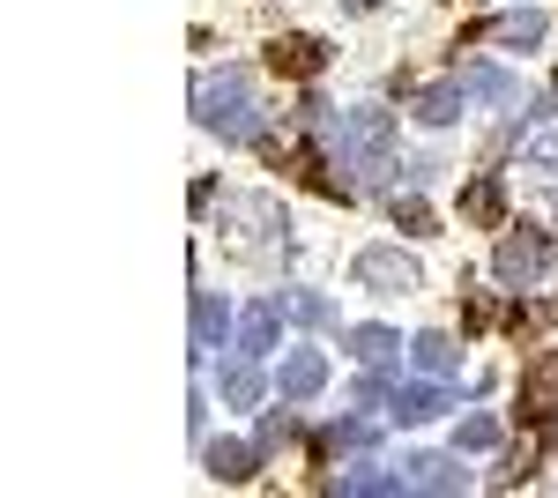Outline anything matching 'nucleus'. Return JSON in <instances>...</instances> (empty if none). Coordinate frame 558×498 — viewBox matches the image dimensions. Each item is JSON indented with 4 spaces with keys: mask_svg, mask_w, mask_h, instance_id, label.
Segmentation results:
<instances>
[{
    "mask_svg": "<svg viewBox=\"0 0 558 498\" xmlns=\"http://www.w3.org/2000/svg\"><path fill=\"white\" fill-rule=\"evenodd\" d=\"M194 120L223 134V142H260V83L254 68H239V60H223V68H202V83H194Z\"/></svg>",
    "mask_w": 558,
    "mask_h": 498,
    "instance_id": "obj_1",
    "label": "nucleus"
},
{
    "mask_svg": "<svg viewBox=\"0 0 558 498\" xmlns=\"http://www.w3.org/2000/svg\"><path fill=\"white\" fill-rule=\"evenodd\" d=\"M328 165L350 171V179H380L395 165V112L380 105H350L343 120L328 126Z\"/></svg>",
    "mask_w": 558,
    "mask_h": 498,
    "instance_id": "obj_2",
    "label": "nucleus"
},
{
    "mask_svg": "<svg viewBox=\"0 0 558 498\" xmlns=\"http://www.w3.org/2000/svg\"><path fill=\"white\" fill-rule=\"evenodd\" d=\"M350 283L373 291V297H410L417 283H425V268H417L402 246H357L350 253Z\"/></svg>",
    "mask_w": 558,
    "mask_h": 498,
    "instance_id": "obj_3",
    "label": "nucleus"
},
{
    "mask_svg": "<svg viewBox=\"0 0 558 498\" xmlns=\"http://www.w3.org/2000/svg\"><path fill=\"white\" fill-rule=\"evenodd\" d=\"M558 260V239L551 231H507L499 253H492V276L507 283V291H529V283H544Z\"/></svg>",
    "mask_w": 558,
    "mask_h": 498,
    "instance_id": "obj_4",
    "label": "nucleus"
},
{
    "mask_svg": "<svg viewBox=\"0 0 558 498\" xmlns=\"http://www.w3.org/2000/svg\"><path fill=\"white\" fill-rule=\"evenodd\" d=\"M402 484H410V491H470L462 447H454V454H402Z\"/></svg>",
    "mask_w": 558,
    "mask_h": 498,
    "instance_id": "obj_5",
    "label": "nucleus"
},
{
    "mask_svg": "<svg viewBox=\"0 0 558 498\" xmlns=\"http://www.w3.org/2000/svg\"><path fill=\"white\" fill-rule=\"evenodd\" d=\"M484 38L507 45V52H536V45L551 38V15H544V8H507V15L484 23Z\"/></svg>",
    "mask_w": 558,
    "mask_h": 498,
    "instance_id": "obj_6",
    "label": "nucleus"
},
{
    "mask_svg": "<svg viewBox=\"0 0 558 498\" xmlns=\"http://www.w3.org/2000/svg\"><path fill=\"white\" fill-rule=\"evenodd\" d=\"M328 387V357L320 350H283V365H276V394L283 402H313Z\"/></svg>",
    "mask_w": 558,
    "mask_h": 498,
    "instance_id": "obj_7",
    "label": "nucleus"
},
{
    "mask_svg": "<svg viewBox=\"0 0 558 498\" xmlns=\"http://www.w3.org/2000/svg\"><path fill=\"white\" fill-rule=\"evenodd\" d=\"M454 83H462V97H470V105H514V97H521V75H514V68H492V60L462 68Z\"/></svg>",
    "mask_w": 558,
    "mask_h": 498,
    "instance_id": "obj_8",
    "label": "nucleus"
},
{
    "mask_svg": "<svg viewBox=\"0 0 558 498\" xmlns=\"http://www.w3.org/2000/svg\"><path fill=\"white\" fill-rule=\"evenodd\" d=\"M223 335H231V305L216 291H194V365H209L223 350Z\"/></svg>",
    "mask_w": 558,
    "mask_h": 498,
    "instance_id": "obj_9",
    "label": "nucleus"
},
{
    "mask_svg": "<svg viewBox=\"0 0 558 498\" xmlns=\"http://www.w3.org/2000/svg\"><path fill=\"white\" fill-rule=\"evenodd\" d=\"M216 394H223L231 410H254L260 394H268V379H260V357H246V350H239L231 365H216Z\"/></svg>",
    "mask_w": 558,
    "mask_h": 498,
    "instance_id": "obj_10",
    "label": "nucleus"
},
{
    "mask_svg": "<svg viewBox=\"0 0 558 498\" xmlns=\"http://www.w3.org/2000/svg\"><path fill=\"white\" fill-rule=\"evenodd\" d=\"M276 335H283V297H260V305L239 313V350H246V357H268Z\"/></svg>",
    "mask_w": 558,
    "mask_h": 498,
    "instance_id": "obj_11",
    "label": "nucleus"
},
{
    "mask_svg": "<svg viewBox=\"0 0 558 498\" xmlns=\"http://www.w3.org/2000/svg\"><path fill=\"white\" fill-rule=\"evenodd\" d=\"M447 379H425V387H395V402H387V416L395 424H432V416H447Z\"/></svg>",
    "mask_w": 558,
    "mask_h": 498,
    "instance_id": "obj_12",
    "label": "nucleus"
},
{
    "mask_svg": "<svg viewBox=\"0 0 558 498\" xmlns=\"http://www.w3.org/2000/svg\"><path fill=\"white\" fill-rule=\"evenodd\" d=\"M254 461H260V447H246V439H202V469L216 484H246Z\"/></svg>",
    "mask_w": 558,
    "mask_h": 498,
    "instance_id": "obj_13",
    "label": "nucleus"
},
{
    "mask_svg": "<svg viewBox=\"0 0 558 498\" xmlns=\"http://www.w3.org/2000/svg\"><path fill=\"white\" fill-rule=\"evenodd\" d=\"M462 216H470V223H499V216H507V179H499V171H476L470 186H462Z\"/></svg>",
    "mask_w": 558,
    "mask_h": 498,
    "instance_id": "obj_14",
    "label": "nucleus"
},
{
    "mask_svg": "<svg viewBox=\"0 0 558 498\" xmlns=\"http://www.w3.org/2000/svg\"><path fill=\"white\" fill-rule=\"evenodd\" d=\"M410 112H417L425 126H454L462 112H470V97H462V83H432V89L410 97Z\"/></svg>",
    "mask_w": 558,
    "mask_h": 498,
    "instance_id": "obj_15",
    "label": "nucleus"
},
{
    "mask_svg": "<svg viewBox=\"0 0 558 498\" xmlns=\"http://www.w3.org/2000/svg\"><path fill=\"white\" fill-rule=\"evenodd\" d=\"M410 357H417V373L425 379H454L462 373V350H454V335H417V342H410Z\"/></svg>",
    "mask_w": 558,
    "mask_h": 498,
    "instance_id": "obj_16",
    "label": "nucleus"
},
{
    "mask_svg": "<svg viewBox=\"0 0 558 498\" xmlns=\"http://www.w3.org/2000/svg\"><path fill=\"white\" fill-rule=\"evenodd\" d=\"M336 491L343 498H395V491H410V484H402V469H343Z\"/></svg>",
    "mask_w": 558,
    "mask_h": 498,
    "instance_id": "obj_17",
    "label": "nucleus"
},
{
    "mask_svg": "<svg viewBox=\"0 0 558 498\" xmlns=\"http://www.w3.org/2000/svg\"><path fill=\"white\" fill-rule=\"evenodd\" d=\"M343 350L357 357V365H387V357L402 350V335L395 328H343Z\"/></svg>",
    "mask_w": 558,
    "mask_h": 498,
    "instance_id": "obj_18",
    "label": "nucleus"
},
{
    "mask_svg": "<svg viewBox=\"0 0 558 498\" xmlns=\"http://www.w3.org/2000/svg\"><path fill=\"white\" fill-rule=\"evenodd\" d=\"M276 68H283V75H320V68H328V45L320 38H283L276 45Z\"/></svg>",
    "mask_w": 558,
    "mask_h": 498,
    "instance_id": "obj_19",
    "label": "nucleus"
},
{
    "mask_svg": "<svg viewBox=\"0 0 558 498\" xmlns=\"http://www.w3.org/2000/svg\"><path fill=\"white\" fill-rule=\"evenodd\" d=\"M454 447H462V454H492V447H499V416L492 410L462 416V424H454Z\"/></svg>",
    "mask_w": 558,
    "mask_h": 498,
    "instance_id": "obj_20",
    "label": "nucleus"
},
{
    "mask_svg": "<svg viewBox=\"0 0 558 498\" xmlns=\"http://www.w3.org/2000/svg\"><path fill=\"white\" fill-rule=\"evenodd\" d=\"M283 313H291L299 328H336V305L320 291H283Z\"/></svg>",
    "mask_w": 558,
    "mask_h": 498,
    "instance_id": "obj_21",
    "label": "nucleus"
},
{
    "mask_svg": "<svg viewBox=\"0 0 558 498\" xmlns=\"http://www.w3.org/2000/svg\"><path fill=\"white\" fill-rule=\"evenodd\" d=\"M521 179H529V186H551L558 179V134H544V142L521 157Z\"/></svg>",
    "mask_w": 558,
    "mask_h": 498,
    "instance_id": "obj_22",
    "label": "nucleus"
},
{
    "mask_svg": "<svg viewBox=\"0 0 558 498\" xmlns=\"http://www.w3.org/2000/svg\"><path fill=\"white\" fill-rule=\"evenodd\" d=\"M373 439H380V432H373V424H365V416H343V424H336V432H328V447H336V454H365V447H373Z\"/></svg>",
    "mask_w": 558,
    "mask_h": 498,
    "instance_id": "obj_23",
    "label": "nucleus"
},
{
    "mask_svg": "<svg viewBox=\"0 0 558 498\" xmlns=\"http://www.w3.org/2000/svg\"><path fill=\"white\" fill-rule=\"evenodd\" d=\"M395 223H402V231H432V216H425V202H417V186H410V194H395Z\"/></svg>",
    "mask_w": 558,
    "mask_h": 498,
    "instance_id": "obj_24",
    "label": "nucleus"
},
{
    "mask_svg": "<svg viewBox=\"0 0 558 498\" xmlns=\"http://www.w3.org/2000/svg\"><path fill=\"white\" fill-rule=\"evenodd\" d=\"M283 439H291V410H268V416H260V439H254V447L268 454V447H283Z\"/></svg>",
    "mask_w": 558,
    "mask_h": 498,
    "instance_id": "obj_25",
    "label": "nucleus"
},
{
    "mask_svg": "<svg viewBox=\"0 0 558 498\" xmlns=\"http://www.w3.org/2000/svg\"><path fill=\"white\" fill-rule=\"evenodd\" d=\"M357 402H365V410H380V402H395V387H387L380 373H365V379H357Z\"/></svg>",
    "mask_w": 558,
    "mask_h": 498,
    "instance_id": "obj_26",
    "label": "nucleus"
},
{
    "mask_svg": "<svg viewBox=\"0 0 558 498\" xmlns=\"http://www.w3.org/2000/svg\"><path fill=\"white\" fill-rule=\"evenodd\" d=\"M499 313H507V305H499V297H476V305H470V328H492V320H499Z\"/></svg>",
    "mask_w": 558,
    "mask_h": 498,
    "instance_id": "obj_27",
    "label": "nucleus"
},
{
    "mask_svg": "<svg viewBox=\"0 0 558 498\" xmlns=\"http://www.w3.org/2000/svg\"><path fill=\"white\" fill-rule=\"evenodd\" d=\"M373 8H380V0H343V15H373Z\"/></svg>",
    "mask_w": 558,
    "mask_h": 498,
    "instance_id": "obj_28",
    "label": "nucleus"
}]
</instances>
